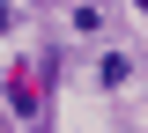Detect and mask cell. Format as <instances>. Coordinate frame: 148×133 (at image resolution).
Listing matches in <instances>:
<instances>
[{
  "instance_id": "obj_1",
  "label": "cell",
  "mask_w": 148,
  "mask_h": 133,
  "mask_svg": "<svg viewBox=\"0 0 148 133\" xmlns=\"http://www.w3.org/2000/svg\"><path fill=\"white\" fill-rule=\"evenodd\" d=\"M8 104H15V118H37V111H45V89H37L30 67H8Z\"/></svg>"
},
{
  "instance_id": "obj_2",
  "label": "cell",
  "mask_w": 148,
  "mask_h": 133,
  "mask_svg": "<svg viewBox=\"0 0 148 133\" xmlns=\"http://www.w3.org/2000/svg\"><path fill=\"white\" fill-rule=\"evenodd\" d=\"M96 81H104V89H126L133 81V52H104L96 59Z\"/></svg>"
},
{
  "instance_id": "obj_3",
  "label": "cell",
  "mask_w": 148,
  "mask_h": 133,
  "mask_svg": "<svg viewBox=\"0 0 148 133\" xmlns=\"http://www.w3.org/2000/svg\"><path fill=\"white\" fill-rule=\"evenodd\" d=\"M15 15H22L15 0H0V37H8V30H15Z\"/></svg>"
}]
</instances>
